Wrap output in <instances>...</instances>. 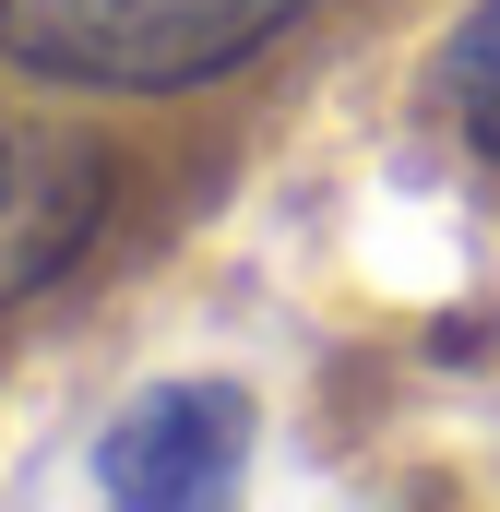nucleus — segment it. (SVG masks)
<instances>
[{
  "label": "nucleus",
  "instance_id": "f257e3e1",
  "mask_svg": "<svg viewBox=\"0 0 500 512\" xmlns=\"http://www.w3.org/2000/svg\"><path fill=\"white\" fill-rule=\"evenodd\" d=\"M322 0H0V72L60 96H203Z\"/></svg>",
  "mask_w": 500,
  "mask_h": 512
},
{
  "label": "nucleus",
  "instance_id": "f03ea898",
  "mask_svg": "<svg viewBox=\"0 0 500 512\" xmlns=\"http://www.w3.org/2000/svg\"><path fill=\"white\" fill-rule=\"evenodd\" d=\"M250 441L262 417L239 382H155L96 429V489L131 512H203L250 477Z\"/></svg>",
  "mask_w": 500,
  "mask_h": 512
},
{
  "label": "nucleus",
  "instance_id": "7ed1b4c3",
  "mask_svg": "<svg viewBox=\"0 0 500 512\" xmlns=\"http://www.w3.org/2000/svg\"><path fill=\"white\" fill-rule=\"evenodd\" d=\"M96 215H108V167L72 131L0 108V310L60 286L84 262V239H96Z\"/></svg>",
  "mask_w": 500,
  "mask_h": 512
},
{
  "label": "nucleus",
  "instance_id": "20e7f679",
  "mask_svg": "<svg viewBox=\"0 0 500 512\" xmlns=\"http://www.w3.org/2000/svg\"><path fill=\"white\" fill-rule=\"evenodd\" d=\"M441 96H453L465 143L500 167V0H477V12L453 24V48H441Z\"/></svg>",
  "mask_w": 500,
  "mask_h": 512
}]
</instances>
